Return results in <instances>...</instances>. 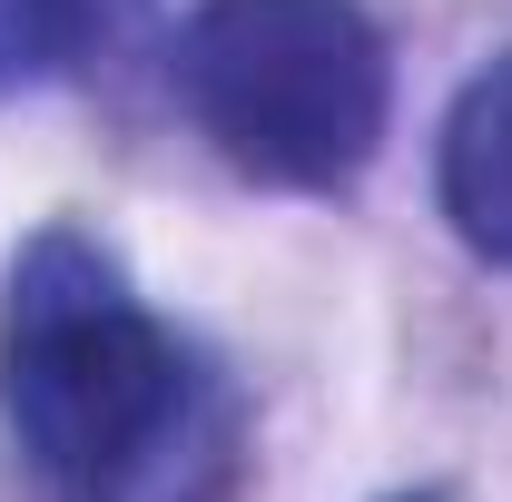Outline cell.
<instances>
[{
	"instance_id": "1",
	"label": "cell",
	"mask_w": 512,
	"mask_h": 502,
	"mask_svg": "<svg viewBox=\"0 0 512 502\" xmlns=\"http://www.w3.org/2000/svg\"><path fill=\"white\" fill-rule=\"evenodd\" d=\"M188 365L119 256L79 227L30 237L0 296V414L60 502H128L178 434Z\"/></svg>"
},
{
	"instance_id": "2",
	"label": "cell",
	"mask_w": 512,
	"mask_h": 502,
	"mask_svg": "<svg viewBox=\"0 0 512 502\" xmlns=\"http://www.w3.org/2000/svg\"><path fill=\"white\" fill-rule=\"evenodd\" d=\"M178 89L227 168L335 188L384 138V40L355 0H197Z\"/></svg>"
},
{
	"instance_id": "3",
	"label": "cell",
	"mask_w": 512,
	"mask_h": 502,
	"mask_svg": "<svg viewBox=\"0 0 512 502\" xmlns=\"http://www.w3.org/2000/svg\"><path fill=\"white\" fill-rule=\"evenodd\" d=\"M444 217L473 256L512 266V50L483 79H463L444 119Z\"/></svg>"
},
{
	"instance_id": "4",
	"label": "cell",
	"mask_w": 512,
	"mask_h": 502,
	"mask_svg": "<svg viewBox=\"0 0 512 502\" xmlns=\"http://www.w3.org/2000/svg\"><path fill=\"white\" fill-rule=\"evenodd\" d=\"M148 0H0V99L89 79L138 40Z\"/></svg>"
}]
</instances>
